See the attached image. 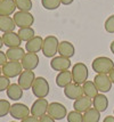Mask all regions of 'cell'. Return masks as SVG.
I'll list each match as a JSON object with an SVG mask.
<instances>
[{
	"instance_id": "cell-14",
	"label": "cell",
	"mask_w": 114,
	"mask_h": 122,
	"mask_svg": "<svg viewBox=\"0 0 114 122\" xmlns=\"http://www.w3.org/2000/svg\"><path fill=\"white\" fill-rule=\"evenodd\" d=\"M39 56L38 54L34 53H26L24 55V57L21 61V64H22L23 69L27 70V71H33L38 67L39 65Z\"/></svg>"
},
{
	"instance_id": "cell-40",
	"label": "cell",
	"mask_w": 114,
	"mask_h": 122,
	"mask_svg": "<svg viewBox=\"0 0 114 122\" xmlns=\"http://www.w3.org/2000/svg\"><path fill=\"white\" fill-rule=\"evenodd\" d=\"M109 49H111V51L113 53V55H114V40L111 42V46H109Z\"/></svg>"
},
{
	"instance_id": "cell-39",
	"label": "cell",
	"mask_w": 114,
	"mask_h": 122,
	"mask_svg": "<svg viewBox=\"0 0 114 122\" xmlns=\"http://www.w3.org/2000/svg\"><path fill=\"white\" fill-rule=\"evenodd\" d=\"M109 79H111V81H112V83H114V69L109 72Z\"/></svg>"
},
{
	"instance_id": "cell-20",
	"label": "cell",
	"mask_w": 114,
	"mask_h": 122,
	"mask_svg": "<svg viewBox=\"0 0 114 122\" xmlns=\"http://www.w3.org/2000/svg\"><path fill=\"white\" fill-rule=\"evenodd\" d=\"M16 4L15 0H2L0 1V16H10L15 14Z\"/></svg>"
},
{
	"instance_id": "cell-38",
	"label": "cell",
	"mask_w": 114,
	"mask_h": 122,
	"mask_svg": "<svg viewBox=\"0 0 114 122\" xmlns=\"http://www.w3.org/2000/svg\"><path fill=\"white\" fill-rule=\"evenodd\" d=\"M73 1H74V0H60V2H62L63 5H65V6L71 5V4H72Z\"/></svg>"
},
{
	"instance_id": "cell-35",
	"label": "cell",
	"mask_w": 114,
	"mask_h": 122,
	"mask_svg": "<svg viewBox=\"0 0 114 122\" xmlns=\"http://www.w3.org/2000/svg\"><path fill=\"white\" fill-rule=\"evenodd\" d=\"M7 62H8V58L6 56V53H4L2 50H0V66L5 65Z\"/></svg>"
},
{
	"instance_id": "cell-17",
	"label": "cell",
	"mask_w": 114,
	"mask_h": 122,
	"mask_svg": "<svg viewBox=\"0 0 114 122\" xmlns=\"http://www.w3.org/2000/svg\"><path fill=\"white\" fill-rule=\"evenodd\" d=\"M42 43H44V39L40 37V36H35L34 38H32L31 40H29L25 43V50H26L27 53L37 54L39 51H41Z\"/></svg>"
},
{
	"instance_id": "cell-23",
	"label": "cell",
	"mask_w": 114,
	"mask_h": 122,
	"mask_svg": "<svg viewBox=\"0 0 114 122\" xmlns=\"http://www.w3.org/2000/svg\"><path fill=\"white\" fill-rule=\"evenodd\" d=\"M16 29V24L14 18L10 16H0V31L7 33V32H14Z\"/></svg>"
},
{
	"instance_id": "cell-8",
	"label": "cell",
	"mask_w": 114,
	"mask_h": 122,
	"mask_svg": "<svg viewBox=\"0 0 114 122\" xmlns=\"http://www.w3.org/2000/svg\"><path fill=\"white\" fill-rule=\"evenodd\" d=\"M11 117H14L15 120H23L26 117L31 114L30 108L22 103H15L10 106V111H9Z\"/></svg>"
},
{
	"instance_id": "cell-9",
	"label": "cell",
	"mask_w": 114,
	"mask_h": 122,
	"mask_svg": "<svg viewBox=\"0 0 114 122\" xmlns=\"http://www.w3.org/2000/svg\"><path fill=\"white\" fill-rule=\"evenodd\" d=\"M48 106H49V103L46 98H38V99L32 104V106L30 108L31 115L37 117H44L45 114H47Z\"/></svg>"
},
{
	"instance_id": "cell-22",
	"label": "cell",
	"mask_w": 114,
	"mask_h": 122,
	"mask_svg": "<svg viewBox=\"0 0 114 122\" xmlns=\"http://www.w3.org/2000/svg\"><path fill=\"white\" fill-rule=\"evenodd\" d=\"M92 106L95 107L97 111H99L100 113L102 112H105L109 107V98L104 94H98L94 99H92Z\"/></svg>"
},
{
	"instance_id": "cell-15",
	"label": "cell",
	"mask_w": 114,
	"mask_h": 122,
	"mask_svg": "<svg viewBox=\"0 0 114 122\" xmlns=\"http://www.w3.org/2000/svg\"><path fill=\"white\" fill-rule=\"evenodd\" d=\"M2 40H4V45L8 48L13 47H21L22 40L18 37V33L16 32H7L2 34Z\"/></svg>"
},
{
	"instance_id": "cell-11",
	"label": "cell",
	"mask_w": 114,
	"mask_h": 122,
	"mask_svg": "<svg viewBox=\"0 0 114 122\" xmlns=\"http://www.w3.org/2000/svg\"><path fill=\"white\" fill-rule=\"evenodd\" d=\"M35 74L33 71H27V70H24L21 74L18 75V85L22 87L23 90H29L32 88V85L35 80Z\"/></svg>"
},
{
	"instance_id": "cell-28",
	"label": "cell",
	"mask_w": 114,
	"mask_h": 122,
	"mask_svg": "<svg viewBox=\"0 0 114 122\" xmlns=\"http://www.w3.org/2000/svg\"><path fill=\"white\" fill-rule=\"evenodd\" d=\"M15 4L16 8L21 11H30L33 7L32 0H15Z\"/></svg>"
},
{
	"instance_id": "cell-19",
	"label": "cell",
	"mask_w": 114,
	"mask_h": 122,
	"mask_svg": "<svg viewBox=\"0 0 114 122\" xmlns=\"http://www.w3.org/2000/svg\"><path fill=\"white\" fill-rule=\"evenodd\" d=\"M58 54L66 58H71L75 54V48L73 46V43L70 41H62L58 45Z\"/></svg>"
},
{
	"instance_id": "cell-6",
	"label": "cell",
	"mask_w": 114,
	"mask_h": 122,
	"mask_svg": "<svg viewBox=\"0 0 114 122\" xmlns=\"http://www.w3.org/2000/svg\"><path fill=\"white\" fill-rule=\"evenodd\" d=\"M23 71H24V69H23L21 62L8 61L5 65H2V75H5L9 79L18 76Z\"/></svg>"
},
{
	"instance_id": "cell-32",
	"label": "cell",
	"mask_w": 114,
	"mask_h": 122,
	"mask_svg": "<svg viewBox=\"0 0 114 122\" xmlns=\"http://www.w3.org/2000/svg\"><path fill=\"white\" fill-rule=\"evenodd\" d=\"M104 27H105V30H106V32H109V33H112L113 34L114 33V15H111L105 21V25H104Z\"/></svg>"
},
{
	"instance_id": "cell-45",
	"label": "cell",
	"mask_w": 114,
	"mask_h": 122,
	"mask_svg": "<svg viewBox=\"0 0 114 122\" xmlns=\"http://www.w3.org/2000/svg\"><path fill=\"white\" fill-rule=\"evenodd\" d=\"M0 1H2V0H0Z\"/></svg>"
},
{
	"instance_id": "cell-25",
	"label": "cell",
	"mask_w": 114,
	"mask_h": 122,
	"mask_svg": "<svg viewBox=\"0 0 114 122\" xmlns=\"http://www.w3.org/2000/svg\"><path fill=\"white\" fill-rule=\"evenodd\" d=\"M82 88H83V94H84V96H87V97L91 98V99H94V98L98 95V89L94 81H88L87 80V81L82 85Z\"/></svg>"
},
{
	"instance_id": "cell-31",
	"label": "cell",
	"mask_w": 114,
	"mask_h": 122,
	"mask_svg": "<svg viewBox=\"0 0 114 122\" xmlns=\"http://www.w3.org/2000/svg\"><path fill=\"white\" fill-rule=\"evenodd\" d=\"M10 103L7 99H0V117H4L9 114L10 111Z\"/></svg>"
},
{
	"instance_id": "cell-27",
	"label": "cell",
	"mask_w": 114,
	"mask_h": 122,
	"mask_svg": "<svg viewBox=\"0 0 114 122\" xmlns=\"http://www.w3.org/2000/svg\"><path fill=\"white\" fill-rule=\"evenodd\" d=\"M18 37L21 38L22 41L27 42L29 40H31L32 38L35 37V31L33 30L32 27H24V29H20L18 30Z\"/></svg>"
},
{
	"instance_id": "cell-43",
	"label": "cell",
	"mask_w": 114,
	"mask_h": 122,
	"mask_svg": "<svg viewBox=\"0 0 114 122\" xmlns=\"http://www.w3.org/2000/svg\"><path fill=\"white\" fill-rule=\"evenodd\" d=\"M10 122H15V121H10Z\"/></svg>"
},
{
	"instance_id": "cell-42",
	"label": "cell",
	"mask_w": 114,
	"mask_h": 122,
	"mask_svg": "<svg viewBox=\"0 0 114 122\" xmlns=\"http://www.w3.org/2000/svg\"><path fill=\"white\" fill-rule=\"evenodd\" d=\"M0 75H2V66H0Z\"/></svg>"
},
{
	"instance_id": "cell-7",
	"label": "cell",
	"mask_w": 114,
	"mask_h": 122,
	"mask_svg": "<svg viewBox=\"0 0 114 122\" xmlns=\"http://www.w3.org/2000/svg\"><path fill=\"white\" fill-rule=\"evenodd\" d=\"M47 114L50 115L53 119H55L56 121L57 120H63L64 117H67V110H66V107L62 103L53 102V103L49 104Z\"/></svg>"
},
{
	"instance_id": "cell-3",
	"label": "cell",
	"mask_w": 114,
	"mask_h": 122,
	"mask_svg": "<svg viewBox=\"0 0 114 122\" xmlns=\"http://www.w3.org/2000/svg\"><path fill=\"white\" fill-rule=\"evenodd\" d=\"M31 90L37 98H46L50 90L48 80L45 79L44 76H37L33 82Z\"/></svg>"
},
{
	"instance_id": "cell-36",
	"label": "cell",
	"mask_w": 114,
	"mask_h": 122,
	"mask_svg": "<svg viewBox=\"0 0 114 122\" xmlns=\"http://www.w3.org/2000/svg\"><path fill=\"white\" fill-rule=\"evenodd\" d=\"M21 122H40V121H39V117H33V115H29L25 119L21 120Z\"/></svg>"
},
{
	"instance_id": "cell-13",
	"label": "cell",
	"mask_w": 114,
	"mask_h": 122,
	"mask_svg": "<svg viewBox=\"0 0 114 122\" xmlns=\"http://www.w3.org/2000/svg\"><path fill=\"white\" fill-rule=\"evenodd\" d=\"M64 95L66 96V98L75 101L78 98L82 97L84 94H83V88H82L81 85H78V83L72 82V83L67 85L64 88Z\"/></svg>"
},
{
	"instance_id": "cell-44",
	"label": "cell",
	"mask_w": 114,
	"mask_h": 122,
	"mask_svg": "<svg viewBox=\"0 0 114 122\" xmlns=\"http://www.w3.org/2000/svg\"><path fill=\"white\" fill-rule=\"evenodd\" d=\"M113 115H114V111H113Z\"/></svg>"
},
{
	"instance_id": "cell-30",
	"label": "cell",
	"mask_w": 114,
	"mask_h": 122,
	"mask_svg": "<svg viewBox=\"0 0 114 122\" xmlns=\"http://www.w3.org/2000/svg\"><path fill=\"white\" fill-rule=\"evenodd\" d=\"M66 120H67V122H83V114L73 110V111L67 113Z\"/></svg>"
},
{
	"instance_id": "cell-10",
	"label": "cell",
	"mask_w": 114,
	"mask_h": 122,
	"mask_svg": "<svg viewBox=\"0 0 114 122\" xmlns=\"http://www.w3.org/2000/svg\"><path fill=\"white\" fill-rule=\"evenodd\" d=\"M94 82L97 87L98 91H100L102 94L109 92L112 89V85H113L109 74H96L94 78Z\"/></svg>"
},
{
	"instance_id": "cell-12",
	"label": "cell",
	"mask_w": 114,
	"mask_h": 122,
	"mask_svg": "<svg viewBox=\"0 0 114 122\" xmlns=\"http://www.w3.org/2000/svg\"><path fill=\"white\" fill-rule=\"evenodd\" d=\"M50 67L54 70V71H58V72H62V71H66L71 67V61L70 58H66L64 56H55L51 58L50 61Z\"/></svg>"
},
{
	"instance_id": "cell-34",
	"label": "cell",
	"mask_w": 114,
	"mask_h": 122,
	"mask_svg": "<svg viewBox=\"0 0 114 122\" xmlns=\"http://www.w3.org/2000/svg\"><path fill=\"white\" fill-rule=\"evenodd\" d=\"M39 121L40 122H56V120L53 119V117H50V115H48V114H45L44 117H39Z\"/></svg>"
},
{
	"instance_id": "cell-16",
	"label": "cell",
	"mask_w": 114,
	"mask_h": 122,
	"mask_svg": "<svg viewBox=\"0 0 114 122\" xmlns=\"http://www.w3.org/2000/svg\"><path fill=\"white\" fill-rule=\"evenodd\" d=\"M91 106H92V99L84 95L82 96V97H80V98L75 99L74 103H73V108L75 111L80 112V113H84Z\"/></svg>"
},
{
	"instance_id": "cell-29",
	"label": "cell",
	"mask_w": 114,
	"mask_h": 122,
	"mask_svg": "<svg viewBox=\"0 0 114 122\" xmlns=\"http://www.w3.org/2000/svg\"><path fill=\"white\" fill-rule=\"evenodd\" d=\"M41 5L47 10H55L62 5L60 0H41Z\"/></svg>"
},
{
	"instance_id": "cell-5",
	"label": "cell",
	"mask_w": 114,
	"mask_h": 122,
	"mask_svg": "<svg viewBox=\"0 0 114 122\" xmlns=\"http://www.w3.org/2000/svg\"><path fill=\"white\" fill-rule=\"evenodd\" d=\"M14 22L16 24V26L20 29H24V27H32L33 23H34V16L30 13V11H16L14 16Z\"/></svg>"
},
{
	"instance_id": "cell-2",
	"label": "cell",
	"mask_w": 114,
	"mask_h": 122,
	"mask_svg": "<svg viewBox=\"0 0 114 122\" xmlns=\"http://www.w3.org/2000/svg\"><path fill=\"white\" fill-rule=\"evenodd\" d=\"M58 45H59V41L55 36H48L45 38L42 49H41L45 57H48V58L55 57L56 54L58 53Z\"/></svg>"
},
{
	"instance_id": "cell-26",
	"label": "cell",
	"mask_w": 114,
	"mask_h": 122,
	"mask_svg": "<svg viewBox=\"0 0 114 122\" xmlns=\"http://www.w3.org/2000/svg\"><path fill=\"white\" fill-rule=\"evenodd\" d=\"M100 120V112L97 111L95 107H90L88 111L83 113V122H99Z\"/></svg>"
},
{
	"instance_id": "cell-33",
	"label": "cell",
	"mask_w": 114,
	"mask_h": 122,
	"mask_svg": "<svg viewBox=\"0 0 114 122\" xmlns=\"http://www.w3.org/2000/svg\"><path fill=\"white\" fill-rule=\"evenodd\" d=\"M10 86V80L5 75H0V92L6 91L8 89V87Z\"/></svg>"
},
{
	"instance_id": "cell-4",
	"label": "cell",
	"mask_w": 114,
	"mask_h": 122,
	"mask_svg": "<svg viewBox=\"0 0 114 122\" xmlns=\"http://www.w3.org/2000/svg\"><path fill=\"white\" fill-rule=\"evenodd\" d=\"M72 78L73 82L78 85H83L88 80L89 76V71H88L87 65L84 63H76L72 67Z\"/></svg>"
},
{
	"instance_id": "cell-18",
	"label": "cell",
	"mask_w": 114,
	"mask_h": 122,
	"mask_svg": "<svg viewBox=\"0 0 114 122\" xmlns=\"http://www.w3.org/2000/svg\"><path fill=\"white\" fill-rule=\"evenodd\" d=\"M56 85L59 88H65L67 85H70L73 82V78H72V72L66 70V71H62L58 72V74L56 76Z\"/></svg>"
},
{
	"instance_id": "cell-24",
	"label": "cell",
	"mask_w": 114,
	"mask_h": 122,
	"mask_svg": "<svg viewBox=\"0 0 114 122\" xmlns=\"http://www.w3.org/2000/svg\"><path fill=\"white\" fill-rule=\"evenodd\" d=\"M25 51L22 47H13L8 48V50L6 51V56L8 61H15V62H21L22 58L25 55Z\"/></svg>"
},
{
	"instance_id": "cell-37",
	"label": "cell",
	"mask_w": 114,
	"mask_h": 122,
	"mask_svg": "<svg viewBox=\"0 0 114 122\" xmlns=\"http://www.w3.org/2000/svg\"><path fill=\"white\" fill-rule=\"evenodd\" d=\"M103 122H114V115L112 117V115H107V117H104Z\"/></svg>"
},
{
	"instance_id": "cell-21",
	"label": "cell",
	"mask_w": 114,
	"mask_h": 122,
	"mask_svg": "<svg viewBox=\"0 0 114 122\" xmlns=\"http://www.w3.org/2000/svg\"><path fill=\"white\" fill-rule=\"evenodd\" d=\"M23 89L22 87L18 85V83H10V86L8 87V89L6 90L7 97L11 99V101H20L23 97Z\"/></svg>"
},
{
	"instance_id": "cell-41",
	"label": "cell",
	"mask_w": 114,
	"mask_h": 122,
	"mask_svg": "<svg viewBox=\"0 0 114 122\" xmlns=\"http://www.w3.org/2000/svg\"><path fill=\"white\" fill-rule=\"evenodd\" d=\"M2 46H5V45H4V40H2V37H0V50H1Z\"/></svg>"
},
{
	"instance_id": "cell-1",
	"label": "cell",
	"mask_w": 114,
	"mask_h": 122,
	"mask_svg": "<svg viewBox=\"0 0 114 122\" xmlns=\"http://www.w3.org/2000/svg\"><path fill=\"white\" fill-rule=\"evenodd\" d=\"M91 67L97 74H109V72L114 69V62L109 57L100 56L92 61Z\"/></svg>"
}]
</instances>
